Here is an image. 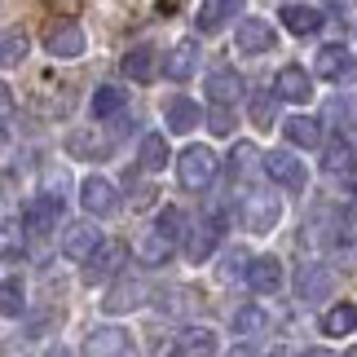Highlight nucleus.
<instances>
[{
  "label": "nucleus",
  "instance_id": "ea45409f",
  "mask_svg": "<svg viewBox=\"0 0 357 357\" xmlns=\"http://www.w3.org/2000/svg\"><path fill=\"white\" fill-rule=\"evenodd\" d=\"M305 357H335V353H326V349H309Z\"/></svg>",
  "mask_w": 357,
  "mask_h": 357
},
{
  "label": "nucleus",
  "instance_id": "39448f33",
  "mask_svg": "<svg viewBox=\"0 0 357 357\" xmlns=\"http://www.w3.org/2000/svg\"><path fill=\"white\" fill-rule=\"evenodd\" d=\"M234 45H238V53H247V58H260V53H269L278 45V31H273L265 18H243L238 31H234Z\"/></svg>",
  "mask_w": 357,
  "mask_h": 357
},
{
  "label": "nucleus",
  "instance_id": "f03ea898",
  "mask_svg": "<svg viewBox=\"0 0 357 357\" xmlns=\"http://www.w3.org/2000/svg\"><path fill=\"white\" fill-rule=\"evenodd\" d=\"M278 216H282V203H278V195H265V190H252V195H243V203H238V221H243V229H252V234H269V229L278 225Z\"/></svg>",
  "mask_w": 357,
  "mask_h": 357
},
{
  "label": "nucleus",
  "instance_id": "4be33fe9",
  "mask_svg": "<svg viewBox=\"0 0 357 357\" xmlns=\"http://www.w3.org/2000/svg\"><path fill=\"white\" fill-rule=\"evenodd\" d=\"M243 93V75L238 71H229V66H221V71H212L208 75V98L216 102V106H229Z\"/></svg>",
  "mask_w": 357,
  "mask_h": 357
},
{
  "label": "nucleus",
  "instance_id": "c756f323",
  "mask_svg": "<svg viewBox=\"0 0 357 357\" xmlns=\"http://www.w3.org/2000/svg\"><path fill=\"white\" fill-rule=\"evenodd\" d=\"M137 159H142L146 172H159L163 163H168V142H163V132H150L142 142V155H137Z\"/></svg>",
  "mask_w": 357,
  "mask_h": 357
},
{
  "label": "nucleus",
  "instance_id": "ddd939ff",
  "mask_svg": "<svg viewBox=\"0 0 357 357\" xmlns=\"http://www.w3.org/2000/svg\"><path fill=\"white\" fill-rule=\"evenodd\" d=\"M273 93L282 102H309L313 98V75H305V66H282L273 79Z\"/></svg>",
  "mask_w": 357,
  "mask_h": 357
},
{
  "label": "nucleus",
  "instance_id": "2eb2a0df",
  "mask_svg": "<svg viewBox=\"0 0 357 357\" xmlns=\"http://www.w3.org/2000/svg\"><path fill=\"white\" fill-rule=\"evenodd\" d=\"M247 287H252L256 296H273L282 287V265L273 256H256L252 269H247Z\"/></svg>",
  "mask_w": 357,
  "mask_h": 357
},
{
  "label": "nucleus",
  "instance_id": "0eeeda50",
  "mask_svg": "<svg viewBox=\"0 0 357 357\" xmlns=\"http://www.w3.org/2000/svg\"><path fill=\"white\" fill-rule=\"evenodd\" d=\"M221 234H225V221H221V216H203V221L190 229V238H185V256L195 260V265H203V260L216 252Z\"/></svg>",
  "mask_w": 357,
  "mask_h": 357
},
{
  "label": "nucleus",
  "instance_id": "6e6552de",
  "mask_svg": "<svg viewBox=\"0 0 357 357\" xmlns=\"http://www.w3.org/2000/svg\"><path fill=\"white\" fill-rule=\"evenodd\" d=\"M58 216H62L58 195H36V199H26V208H22V225L31 229V234H49V229H58Z\"/></svg>",
  "mask_w": 357,
  "mask_h": 357
},
{
  "label": "nucleus",
  "instance_id": "393cba45",
  "mask_svg": "<svg viewBox=\"0 0 357 357\" xmlns=\"http://www.w3.org/2000/svg\"><path fill=\"white\" fill-rule=\"evenodd\" d=\"M123 71H128V79H137V84H146V79H155V49L137 45L123 53Z\"/></svg>",
  "mask_w": 357,
  "mask_h": 357
},
{
  "label": "nucleus",
  "instance_id": "9b49d317",
  "mask_svg": "<svg viewBox=\"0 0 357 357\" xmlns=\"http://www.w3.org/2000/svg\"><path fill=\"white\" fill-rule=\"evenodd\" d=\"M238 13H243V0H203L199 13H195V26H199V36H216Z\"/></svg>",
  "mask_w": 357,
  "mask_h": 357
},
{
  "label": "nucleus",
  "instance_id": "58836bf2",
  "mask_svg": "<svg viewBox=\"0 0 357 357\" xmlns=\"http://www.w3.org/2000/svg\"><path fill=\"white\" fill-rule=\"evenodd\" d=\"M326 5H331V9H353L357 0H326Z\"/></svg>",
  "mask_w": 357,
  "mask_h": 357
},
{
  "label": "nucleus",
  "instance_id": "412c9836",
  "mask_svg": "<svg viewBox=\"0 0 357 357\" xmlns=\"http://www.w3.org/2000/svg\"><path fill=\"white\" fill-rule=\"evenodd\" d=\"M322 168L326 172H344V176H353L357 172V146L349 142V137H335L331 146H326V159H322Z\"/></svg>",
  "mask_w": 357,
  "mask_h": 357
},
{
  "label": "nucleus",
  "instance_id": "cd10ccee",
  "mask_svg": "<svg viewBox=\"0 0 357 357\" xmlns=\"http://www.w3.org/2000/svg\"><path fill=\"white\" fill-rule=\"evenodd\" d=\"M252 168H265V155H256L252 142H238L234 155H229V181H234V176H247Z\"/></svg>",
  "mask_w": 357,
  "mask_h": 357
},
{
  "label": "nucleus",
  "instance_id": "dca6fc26",
  "mask_svg": "<svg viewBox=\"0 0 357 357\" xmlns=\"http://www.w3.org/2000/svg\"><path fill=\"white\" fill-rule=\"evenodd\" d=\"M278 18H282V26H287L291 36H318L322 22H326L322 9H313V5H282Z\"/></svg>",
  "mask_w": 357,
  "mask_h": 357
},
{
  "label": "nucleus",
  "instance_id": "c85d7f7f",
  "mask_svg": "<svg viewBox=\"0 0 357 357\" xmlns=\"http://www.w3.org/2000/svg\"><path fill=\"white\" fill-rule=\"evenodd\" d=\"M199 123V106L195 102H185V98H172L168 102V128L172 132H190Z\"/></svg>",
  "mask_w": 357,
  "mask_h": 357
},
{
  "label": "nucleus",
  "instance_id": "a19ab883",
  "mask_svg": "<svg viewBox=\"0 0 357 357\" xmlns=\"http://www.w3.org/2000/svg\"><path fill=\"white\" fill-rule=\"evenodd\" d=\"M349 208H353V216H357V185H353V195H349Z\"/></svg>",
  "mask_w": 357,
  "mask_h": 357
},
{
  "label": "nucleus",
  "instance_id": "4468645a",
  "mask_svg": "<svg viewBox=\"0 0 357 357\" xmlns=\"http://www.w3.org/2000/svg\"><path fill=\"white\" fill-rule=\"evenodd\" d=\"M123 256H128V252H123V243H102V252H98V256H93L89 265H84V282L93 287V282L115 278L119 265H123Z\"/></svg>",
  "mask_w": 357,
  "mask_h": 357
},
{
  "label": "nucleus",
  "instance_id": "bb28decb",
  "mask_svg": "<svg viewBox=\"0 0 357 357\" xmlns=\"http://www.w3.org/2000/svg\"><path fill=\"white\" fill-rule=\"evenodd\" d=\"M123 106H128V89H98V93H93V115H98V119L119 115Z\"/></svg>",
  "mask_w": 357,
  "mask_h": 357
},
{
  "label": "nucleus",
  "instance_id": "5701e85b",
  "mask_svg": "<svg viewBox=\"0 0 357 357\" xmlns=\"http://www.w3.org/2000/svg\"><path fill=\"white\" fill-rule=\"evenodd\" d=\"M49 53L53 58H79V53H84V31H79L75 22H62L58 31L49 36Z\"/></svg>",
  "mask_w": 357,
  "mask_h": 357
},
{
  "label": "nucleus",
  "instance_id": "aec40b11",
  "mask_svg": "<svg viewBox=\"0 0 357 357\" xmlns=\"http://www.w3.org/2000/svg\"><path fill=\"white\" fill-rule=\"evenodd\" d=\"M318 75L322 79H349L353 75V58H349V49L344 45H326L322 53H318Z\"/></svg>",
  "mask_w": 357,
  "mask_h": 357
},
{
  "label": "nucleus",
  "instance_id": "20e7f679",
  "mask_svg": "<svg viewBox=\"0 0 357 357\" xmlns=\"http://www.w3.org/2000/svg\"><path fill=\"white\" fill-rule=\"evenodd\" d=\"M102 252V229L93 225V221H75V225H66V234H62V256H71V260H89Z\"/></svg>",
  "mask_w": 357,
  "mask_h": 357
},
{
  "label": "nucleus",
  "instance_id": "7c9ffc66",
  "mask_svg": "<svg viewBox=\"0 0 357 357\" xmlns=\"http://www.w3.org/2000/svg\"><path fill=\"white\" fill-rule=\"evenodd\" d=\"M273 115H278V93L260 89L256 98H252V123H256V128H269Z\"/></svg>",
  "mask_w": 357,
  "mask_h": 357
},
{
  "label": "nucleus",
  "instance_id": "4c0bfd02",
  "mask_svg": "<svg viewBox=\"0 0 357 357\" xmlns=\"http://www.w3.org/2000/svg\"><path fill=\"white\" fill-rule=\"evenodd\" d=\"M229 357H265V353H256V349H247V344H238V349H229Z\"/></svg>",
  "mask_w": 357,
  "mask_h": 357
},
{
  "label": "nucleus",
  "instance_id": "7ed1b4c3",
  "mask_svg": "<svg viewBox=\"0 0 357 357\" xmlns=\"http://www.w3.org/2000/svg\"><path fill=\"white\" fill-rule=\"evenodd\" d=\"M176 176H181L185 190H203L216 176V155L208 146H190L181 159H176Z\"/></svg>",
  "mask_w": 357,
  "mask_h": 357
},
{
  "label": "nucleus",
  "instance_id": "1a4fd4ad",
  "mask_svg": "<svg viewBox=\"0 0 357 357\" xmlns=\"http://www.w3.org/2000/svg\"><path fill=\"white\" fill-rule=\"evenodd\" d=\"M84 357H132V340L119 326H98L84 340Z\"/></svg>",
  "mask_w": 357,
  "mask_h": 357
},
{
  "label": "nucleus",
  "instance_id": "6ab92c4d",
  "mask_svg": "<svg viewBox=\"0 0 357 357\" xmlns=\"http://www.w3.org/2000/svg\"><path fill=\"white\" fill-rule=\"evenodd\" d=\"M195 66H199L195 40H181V45H172V53L163 58V75H168V79H190V75H195Z\"/></svg>",
  "mask_w": 357,
  "mask_h": 357
},
{
  "label": "nucleus",
  "instance_id": "f8f14e48",
  "mask_svg": "<svg viewBox=\"0 0 357 357\" xmlns=\"http://www.w3.org/2000/svg\"><path fill=\"white\" fill-rule=\"evenodd\" d=\"M269 176V181H278V185H287V190H300L305 185V163H300L296 155H287V150H269L265 155V168H260Z\"/></svg>",
  "mask_w": 357,
  "mask_h": 357
},
{
  "label": "nucleus",
  "instance_id": "473e14b6",
  "mask_svg": "<svg viewBox=\"0 0 357 357\" xmlns=\"http://www.w3.org/2000/svg\"><path fill=\"white\" fill-rule=\"evenodd\" d=\"M26 58V36L18 31V26H9L5 31V66H18Z\"/></svg>",
  "mask_w": 357,
  "mask_h": 357
},
{
  "label": "nucleus",
  "instance_id": "79ce46f5",
  "mask_svg": "<svg viewBox=\"0 0 357 357\" xmlns=\"http://www.w3.org/2000/svg\"><path fill=\"white\" fill-rule=\"evenodd\" d=\"M344 357H357V344H353V349H349V353H344Z\"/></svg>",
  "mask_w": 357,
  "mask_h": 357
},
{
  "label": "nucleus",
  "instance_id": "f704fd0d",
  "mask_svg": "<svg viewBox=\"0 0 357 357\" xmlns=\"http://www.w3.org/2000/svg\"><path fill=\"white\" fill-rule=\"evenodd\" d=\"M71 150H75V155H84V150H93V155H106V150H111V142H106V137L75 132V137H71Z\"/></svg>",
  "mask_w": 357,
  "mask_h": 357
},
{
  "label": "nucleus",
  "instance_id": "e433bc0d",
  "mask_svg": "<svg viewBox=\"0 0 357 357\" xmlns=\"http://www.w3.org/2000/svg\"><path fill=\"white\" fill-rule=\"evenodd\" d=\"M208 128H212L216 137H229V128H234V123H229V111H225V106H212V115H208Z\"/></svg>",
  "mask_w": 357,
  "mask_h": 357
},
{
  "label": "nucleus",
  "instance_id": "a211bd4d",
  "mask_svg": "<svg viewBox=\"0 0 357 357\" xmlns=\"http://www.w3.org/2000/svg\"><path fill=\"white\" fill-rule=\"evenodd\" d=\"M176 353L181 357H212L216 353V331L212 326H185L176 335Z\"/></svg>",
  "mask_w": 357,
  "mask_h": 357
},
{
  "label": "nucleus",
  "instance_id": "b1692460",
  "mask_svg": "<svg viewBox=\"0 0 357 357\" xmlns=\"http://www.w3.org/2000/svg\"><path fill=\"white\" fill-rule=\"evenodd\" d=\"M282 132H287V142H291V146H305V150L322 142V128H318V119H313V115H291V119L282 123Z\"/></svg>",
  "mask_w": 357,
  "mask_h": 357
},
{
  "label": "nucleus",
  "instance_id": "2f4dec72",
  "mask_svg": "<svg viewBox=\"0 0 357 357\" xmlns=\"http://www.w3.org/2000/svg\"><path fill=\"white\" fill-rule=\"evenodd\" d=\"M265 326H269V313L256 309V305H243V309L234 313V331H238V335H256V331H265Z\"/></svg>",
  "mask_w": 357,
  "mask_h": 357
},
{
  "label": "nucleus",
  "instance_id": "9d476101",
  "mask_svg": "<svg viewBox=\"0 0 357 357\" xmlns=\"http://www.w3.org/2000/svg\"><path fill=\"white\" fill-rule=\"evenodd\" d=\"M79 203H84L89 216H115L119 212V195L106 176H89L84 190H79Z\"/></svg>",
  "mask_w": 357,
  "mask_h": 357
},
{
  "label": "nucleus",
  "instance_id": "72a5a7b5",
  "mask_svg": "<svg viewBox=\"0 0 357 357\" xmlns=\"http://www.w3.org/2000/svg\"><path fill=\"white\" fill-rule=\"evenodd\" d=\"M0 300H5V318H18V313H22V287H18V278H5Z\"/></svg>",
  "mask_w": 357,
  "mask_h": 357
},
{
  "label": "nucleus",
  "instance_id": "f257e3e1",
  "mask_svg": "<svg viewBox=\"0 0 357 357\" xmlns=\"http://www.w3.org/2000/svg\"><path fill=\"white\" fill-rule=\"evenodd\" d=\"M181 225H185V216H181V212H176V208H163V212H159V221H155V229H150V234L137 243V256H142L146 265H163V260L176 252L181 234H185Z\"/></svg>",
  "mask_w": 357,
  "mask_h": 357
},
{
  "label": "nucleus",
  "instance_id": "c9c22d12",
  "mask_svg": "<svg viewBox=\"0 0 357 357\" xmlns=\"http://www.w3.org/2000/svg\"><path fill=\"white\" fill-rule=\"evenodd\" d=\"M247 269H252V260H247V252H243V247H234V252L225 256V278H238V273L247 278Z\"/></svg>",
  "mask_w": 357,
  "mask_h": 357
},
{
  "label": "nucleus",
  "instance_id": "a878e982",
  "mask_svg": "<svg viewBox=\"0 0 357 357\" xmlns=\"http://www.w3.org/2000/svg\"><path fill=\"white\" fill-rule=\"evenodd\" d=\"M322 331L326 335H353L357 331V305H335L322 313Z\"/></svg>",
  "mask_w": 357,
  "mask_h": 357
},
{
  "label": "nucleus",
  "instance_id": "423d86ee",
  "mask_svg": "<svg viewBox=\"0 0 357 357\" xmlns=\"http://www.w3.org/2000/svg\"><path fill=\"white\" fill-rule=\"evenodd\" d=\"M331 287H335V273L326 269V265H300V273H296V296L305 300V305H322L326 296H331Z\"/></svg>",
  "mask_w": 357,
  "mask_h": 357
},
{
  "label": "nucleus",
  "instance_id": "f3484780",
  "mask_svg": "<svg viewBox=\"0 0 357 357\" xmlns=\"http://www.w3.org/2000/svg\"><path fill=\"white\" fill-rule=\"evenodd\" d=\"M146 300V282L142 278H123V282H115L111 291H106V300H102V309L106 313H128V309H137Z\"/></svg>",
  "mask_w": 357,
  "mask_h": 357
}]
</instances>
